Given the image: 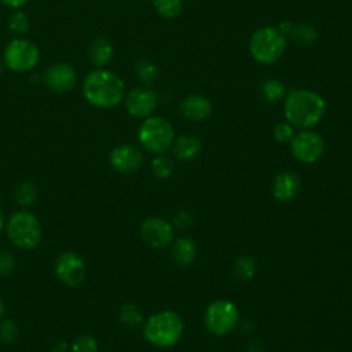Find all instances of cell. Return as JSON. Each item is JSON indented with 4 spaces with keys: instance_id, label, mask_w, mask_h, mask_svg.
<instances>
[{
    "instance_id": "35",
    "label": "cell",
    "mask_w": 352,
    "mask_h": 352,
    "mask_svg": "<svg viewBox=\"0 0 352 352\" xmlns=\"http://www.w3.org/2000/svg\"><path fill=\"white\" fill-rule=\"evenodd\" d=\"M246 352H265V346L260 341H253L249 344Z\"/></svg>"
},
{
    "instance_id": "9",
    "label": "cell",
    "mask_w": 352,
    "mask_h": 352,
    "mask_svg": "<svg viewBox=\"0 0 352 352\" xmlns=\"http://www.w3.org/2000/svg\"><path fill=\"white\" fill-rule=\"evenodd\" d=\"M289 144L293 157L302 164L318 162L326 150L324 139L312 129L300 131L294 135Z\"/></svg>"
},
{
    "instance_id": "8",
    "label": "cell",
    "mask_w": 352,
    "mask_h": 352,
    "mask_svg": "<svg viewBox=\"0 0 352 352\" xmlns=\"http://www.w3.org/2000/svg\"><path fill=\"white\" fill-rule=\"evenodd\" d=\"M40 60V51L30 40L15 37L4 51V62L12 72L25 73L32 70Z\"/></svg>"
},
{
    "instance_id": "30",
    "label": "cell",
    "mask_w": 352,
    "mask_h": 352,
    "mask_svg": "<svg viewBox=\"0 0 352 352\" xmlns=\"http://www.w3.org/2000/svg\"><path fill=\"white\" fill-rule=\"evenodd\" d=\"M296 128L293 125H290L287 121L285 122H278L275 126H274V139L278 142V143H282V144H286V143H290L292 139L294 138L296 135Z\"/></svg>"
},
{
    "instance_id": "27",
    "label": "cell",
    "mask_w": 352,
    "mask_h": 352,
    "mask_svg": "<svg viewBox=\"0 0 352 352\" xmlns=\"http://www.w3.org/2000/svg\"><path fill=\"white\" fill-rule=\"evenodd\" d=\"M135 72H136V76L139 77V80L143 81L144 84L154 82L160 76V67L148 59L138 60L135 65Z\"/></svg>"
},
{
    "instance_id": "24",
    "label": "cell",
    "mask_w": 352,
    "mask_h": 352,
    "mask_svg": "<svg viewBox=\"0 0 352 352\" xmlns=\"http://www.w3.org/2000/svg\"><path fill=\"white\" fill-rule=\"evenodd\" d=\"M118 316H120V320L124 323V326L129 329H136L143 324V314L139 309V307H136L132 302L124 304L120 308Z\"/></svg>"
},
{
    "instance_id": "23",
    "label": "cell",
    "mask_w": 352,
    "mask_h": 352,
    "mask_svg": "<svg viewBox=\"0 0 352 352\" xmlns=\"http://www.w3.org/2000/svg\"><path fill=\"white\" fill-rule=\"evenodd\" d=\"M37 197H38V192H37V188L36 186L26 180V182H21L16 187H15V199L16 202L21 205V206H25V208H29V206H33L37 201Z\"/></svg>"
},
{
    "instance_id": "4",
    "label": "cell",
    "mask_w": 352,
    "mask_h": 352,
    "mask_svg": "<svg viewBox=\"0 0 352 352\" xmlns=\"http://www.w3.org/2000/svg\"><path fill=\"white\" fill-rule=\"evenodd\" d=\"M287 40L275 26H263L253 32L249 40V51L253 59L261 65L275 63L286 51Z\"/></svg>"
},
{
    "instance_id": "14",
    "label": "cell",
    "mask_w": 352,
    "mask_h": 352,
    "mask_svg": "<svg viewBox=\"0 0 352 352\" xmlns=\"http://www.w3.org/2000/svg\"><path fill=\"white\" fill-rule=\"evenodd\" d=\"M77 81V73L69 63H54L44 73L45 85L58 94L69 92Z\"/></svg>"
},
{
    "instance_id": "3",
    "label": "cell",
    "mask_w": 352,
    "mask_h": 352,
    "mask_svg": "<svg viewBox=\"0 0 352 352\" xmlns=\"http://www.w3.org/2000/svg\"><path fill=\"white\" fill-rule=\"evenodd\" d=\"M184 333L182 316L170 309L153 314L143 323V336L154 346L166 349L175 346Z\"/></svg>"
},
{
    "instance_id": "13",
    "label": "cell",
    "mask_w": 352,
    "mask_h": 352,
    "mask_svg": "<svg viewBox=\"0 0 352 352\" xmlns=\"http://www.w3.org/2000/svg\"><path fill=\"white\" fill-rule=\"evenodd\" d=\"M143 160L144 157L142 150L129 143H122L116 146L109 155L111 168L118 173H124V175L139 170L140 166L143 165Z\"/></svg>"
},
{
    "instance_id": "28",
    "label": "cell",
    "mask_w": 352,
    "mask_h": 352,
    "mask_svg": "<svg viewBox=\"0 0 352 352\" xmlns=\"http://www.w3.org/2000/svg\"><path fill=\"white\" fill-rule=\"evenodd\" d=\"M8 29L16 37L26 34L29 30L28 15L22 11H14L8 19Z\"/></svg>"
},
{
    "instance_id": "19",
    "label": "cell",
    "mask_w": 352,
    "mask_h": 352,
    "mask_svg": "<svg viewBox=\"0 0 352 352\" xmlns=\"http://www.w3.org/2000/svg\"><path fill=\"white\" fill-rule=\"evenodd\" d=\"M172 257L179 265H190L197 258V245L192 239L182 236L172 245Z\"/></svg>"
},
{
    "instance_id": "18",
    "label": "cell",
    "mask_w": 352,
    "mask_h": 352,
    "mask_svg": "<svg viewBox=\"0 0 352 352\" xmlns=\"http://www.w3.org/2000/svg\"><path fill=\"white\" fill-rule=\"evenodd\" d=\"M113 54H114V48H113V44L110 40H107L106 37H96L89 48H88V56H89V60L98 66V67H102V66H106L111 58H113Z\"/></svg>"
},
{
    "instance_id": "39",
    "label": "cell",
    "mask_w": 352,
    "mask_h": 352,
    "mask_svg": "<svg viewBox=\"0 0 352 352\" xmlns=\"http://www.w3.org/2000/svg\"><path fill=\"white\" fill-rule=\"evenodd\" d=\"M3 228H4V217H3V213L0 210V232L3 231Z\"/></svg>"
},
{
    "instance_id": "25",
    "label": "cell",
    "mask_w": 352,
    "mask_h": 352,
    "mask_svg": "<svg viewBox=\"0 0 352 352\" xmlns=\"http://www.w3.org/2000/svg\"><path fill=\"white\" fill-rule=\"evenodd\" d=\"M154 10L165 19H173L182 14L183 0H153Z\"/></svg>"
},
{
    "instance_id": "34",
    "label": "cell",
    "mask_w": 352,
    "mask_h": 352,
    "mask_svg": "<svg viewBox=\"0 0 352 352\" xmlns=\"http://www.w3.org/2000/svg\"><path fill=\"white\" fill-rule=\"evenodd\" d=\"M4 6L10 7V8H21L22 6H25L29 0H0Z\"/></svg>"
},
{
    "instance_id": "37",
    "label": "cell",
    "mask_w": 352,
    "mask_h": 352,
    "mask_svg": "<svg viewBox=\"0 0 352 352\" xmlns=\"http://www.w3.org/2000/svg\"><path fill=\"white\" fill-rule=\"evenodd\" d=\"M67 342L66 341H56L52 346V352H66L67 351Z\"/></svg>"
},
{
    "instance_id": "12",
    "label": "cell",
    "mask_w": 352,
    "mask_h": 352,
    "mask_svg": "<svg viewBox=\"0 0 352 352\" xmlns=\"http://www.w3.org/2000/svg\"><path fill=\"white\" fill-rule=\"evenodd\" d=\"M158 106L157 94L148 87L132 88L125 98V107L128 113L136 118L150 117Z\"/></svg>"
},
{
    "instance_id": "1",
    "label": "cell",
    "mask_w": 352,
    "mask_h": 352,
    "mask_svg": "<svg viewBox=\"0 0 352 352\" xmlns=\"http://www.w3.org/2000/svg\"><path fill=\"white\" fill-rule=\"evenodd\" d=\"M285 118L296 129H312L326 113V102L322 95L312 89L298 88L285 98Z\"/></svg>"
},
{
    "instance_id": "21",
    "label": "cell",
    "mask_w": 352,
    "mask_h": 352,
    "mask_svg": "<svg viewBox=\"0 0 352 352\" xmlns=\"http://www.w3.org/2000/svg\"><path fill=\"white\" fill-rule=\"evenodd\" d=\"M258 92L265 102H279L286 96L285 84L278 78H267L258 85Z\"/></svg>"
},
{
    "instance_id": "17",
    "label": "cell",
    "mask_w": 352,
    "mask_h": 352,
    "mask_svg": "<svg viewBox=\"0 0 352 352\" xmlns=\"http://www.w3.org/2000/svg\"><path fill=\"white\" fill-rule=\"evenodd\" d=\"M170 150L175 158L183 162H188L201 154L202 143L197 136L182 135L173 140Z\"/></svg>"
},
{
    "instance_id": "31",
    "label": "cell",
    "mask_w": 352,
    "mask_h": 352,
    "mask_svg": "<svg viewBox=\"0 0 352 352\" xmlns=\"http://www.w3.org/2000/svg\"><path fill=\"white\" fill-rule=\"evenodd\" d=\"M18 336H19V327L14 320L7 319L0 323V340L3 342L11 344L18 338Z\"/></svg>"
},
{
    "instance_id": "20",
    "label": "cell",
    "mask_w": 352,
    "mask_h": 352,
    "mask_svg": "<svg viewBox=\"0 0 352 352\" xmlns=\"http://www.w3.org/2000/svg\"><path fill=\"white\" fill-rule=\"evenodd\" d=\"M289 34L293 43L298 47H311L319 38V30L316 29V26L307 22L294 25Z\"/></svg>"
},
{
    "instance_id": "16",
    "label": "cell",
    "mask_w": 352,
    "mask_h": 352,
    "mask_svg": "<svg viewBox=\"0 0 352 352\" xmlns=\"http://www.w3.org/2000/svg\"><path fill=\"white\" fill-rule=\"evenodd\" d=\"M300 187V177L292 170H285L275 176L271 186V191L276 201L290 202L297 197Z\"/></svg>"
},
{
    "instance_id": "10",
    "label": "cell",
    "mask_w": 352,
    "mask_h": 352,
    "mask_svg": "<svg viewBox=\"0 0 352 352\" xmlns=\"http://www.w3.org/2000/svg\"><path fill=\"white\" fill-rule=\"evenodd\" d=\"M58 279L66 286H78L87 276V265L82 257L74 252H63L54 264Z\"/></svg>"
},
{
    "instance_id": "40",
    "label": "cell",
    "mask_w": 352,
    "mask_h": 352,
    "mask_svg": "<svg viewBox=\"0 0 352 352\" xmlns=\"http://www.w3.org/2000/svg\"><path fill=\"white\" fill-rule=\"evenodd\" d=\"M0 205H1V195H0Z\"/></svg>"
},
{
    "instance_id": "29",
    "label": "cell",
    "mask_w": 352,
    "mask_h": 352,
    "mask_svg": "<svg viewBox=\"0 0 352 352\" xmlns=\"http://www.w3.org/2000/svg\"><path fill=\"white\" fill-rule=\"evenodd\" d=\"M70 349L72 352H98L99 344L91 334H80L73 340Z\"/></svg>"
},
{
    "instance_id": "38",
    "label": "cell",
    "mask_w": 352,
    "mask_h": 352,
    "mask_svg": "<svg viewBox=\"0 0 352 352\" xmlns=\"http://www.w3.org/2000/svg\"><path fill=\"white\" fill-rule=\"evenodd\" d=\"M3 315H4V302H3V300L0 298V319L3 318Z\"/></svg>"
},
{
    "instance_id": "32",
    "label": "cell",
    "mask_w": 352,
    "mask_h": 352,
    "mask_svg": "<svg viewBox=\"0 0 352 352\" xmlns=\"http://www.w3.org/2000/svg\"><path fill=\"white\" fill-rule=\"evenodd\" d=\"M15 267H16V260L14 254L7 250L0 252V276L11 275Z\"/></svg>"
},
{
    "instance_id": "26",
    "label": "cell",
    "mask_w": 352,
    "mask_h": 352,
    "mask_svg": "<svg viewBox=\"0 0 352 352\" xmlns=\"http://www.w3.org/2000/svg\"><path fill=\"white\" fill-rule=\"evenodd\" d=\"M175 170L173 160L164 154H157L151 161V172L157 179H168Z\"/></svg>"
},
{
    "instance_id": "6",
    "label": "cell",
    "mask_w": 352,
    "mask_h": 352,
    "mask_svg": "<svg viewBox=\"0 0 352 352\" xmlns=\"http://www.w3.org/2000/svg\"><path fill=\"white\" fill-rule=\"evenodd\" d=\"M6 230L10 241L23 250L34 249L40 243L43 235L40 221L28 210L15 212L10 217Z\"/></svg>"
},
{
    "instance_id": "15",
    "label": "cell",
    "mask_w": 352,
    "mask_h": 352,
    "mask_svg": "<svg viewBox=\"0 0 352 352\" xmlns=\"http://www.w3.org/2000/svg\"><path fill=\"white\" fill-rule=\"evenodd\" d=\"M180 114L191 122H202L212 116V102L199 94H190L184 96L179 106Z\"/></svg>"
},
{
    "instance_id": "36",
    "label": "cell",
    "mask_w": 352,
    "mask_h": 352,
    "mask_svg": "<svg viewBox=\"0 0 352 352\" xmlns=\"http://www.w3.org/2000/svg\"><path fill=\"white\" fill-rule=\"evenodd\" d=\"M293 26H294V25H293L290 21H283V22H280V25L278 26V29H279L283 34H289V33L292 32Z\"/></svg>"
},
{
    "instance_id": "11",
    "label": "cell",
    "mask_w": 352,
    "mask_h": 352,
    "mask_svg": "<svg viewBox=\"0 0 352 352\" xmlns=\"http://www.w3.org/2000/svg\"><path fill=\"white\" fill-rule=\"evenodd\" d=\"M140 235L154 249H164L175 239V227L165 219L151 216L142 221Z\"/></svg>"
},
{
    "instance_id": "7",
    "label": "cell",
    "mask_w": 352,
    "mask_h": 352,
    "mask_svg": "<svg viewBox=\"0 0 352 352\" xmlns=\"http://www.w3.org/2000/svg\"><path fill=\"white\" fill-rule=\"evenodd\" d=\"M204 323L210 334L224 337L239 324V309L230 300H214L205 309Z\"/></svg>"
},
{
    "instance_id": "33",
    "label": "cell",
    "mask_w": 352,
    "mask_h": 352,
    "mask_svg": "<svg viewBox=\"0 0 352 352\" xmlns=\"http://www.w3.org/2000/svg\"><path fill=\"white\" fill-rule=\"evenodd\" d=\"M191 223H192L191 214L188 212H186V210H180V212H177L175 214L172 226L175 228H188L191 226Z\"/></svg>"
},
{
    "instance_id": "5",
    "label": "cell",
    "mask_w": 352,
    "mask_h": 352,
    "mask_svg": "<svg viewBox=\"0 0 352 352\" xmlns=\"http://www.w3.org/2000/svg\"><path fill=\"white\" fill-rule=\"evenodd\" d=\"M139 143L144 150L153 154H164L170 150L175 140L172 124L161 116L147 117L138 131Z\"/></svg>"
},
{
    "instance_id": "22",
    "label": "cell",
    "mask_w": 352,
    "mask_h": 352,
    "mask_svg": "<svg viewBox=\"0 0 352 352\" xmlns=\"http://www.w3.org/2000/svg\"><path fill=\"white\" fill-rule=\"evenodd\" d=\"M257 264L256 260L252 256H239L232 265V272L234 276L238 278L239 280H250L256 275Z\"/></svg>"
},
{
    "instance_id": "2",
    "label": "cell",
    "mask_w": 352,
    "mask_h": 352,
    "mask_svg": "<svg viewBox=\"0 0 352 352\" xmlns=\"http://www.w3.org/2000/svg\"><path fill=\"white\" fill-rule=\"evenodd\" d=\"M82 95L92 106L110 109L124 99L125 84L116 73L106 69H98L84 78Z\"/></svg>"
}]
</instances>
